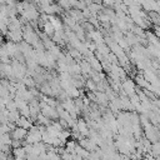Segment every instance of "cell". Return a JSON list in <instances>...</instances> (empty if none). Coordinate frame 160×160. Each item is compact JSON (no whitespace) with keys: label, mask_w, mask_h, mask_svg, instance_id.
Segmentation results:
<instances>
[{"label":"cell","mask_w":160,"mask_h":160,"mask_svg":"<svg viewBox=\"0 0 160 160\" xmlns=\"http://www.w3.org/2000/svg\"><path fill=\"white\" fill-rule=\"evenodd\" d=\"M31 118H26V116H20L16 121V125L18 126H21V128H25V129H30L32 126V121L30 120Z\"/></svg>","instance_id":"obj_3"},{"label":"cell","mask_w":160,"mask_h":160,"mask_svg":"<svg viewBox=\"0 0 160 160\" xmlns=\"http://www.w3.org/2000/svg\"><path fill=\"white\" fill-rule=\"evenodd\" d=\"M42 29H44V32L48 35V36H52L54 32H55V28L54 25L50 22V21H46L42 24Z\"/></svg>","instance_id":"obj_5"},{"label":"cell","mask_w":160,"mask_h":160,"mask_svg":"<svg viewBox=\"0 0 160 160\" xmlns=\"http://www.w3.org/2000/svg\"><path fill=\"white\" fill-rule=\"evenodd\" d=\"M5 36L9 40L14 41V42H20L24 39L22 38V30L21 29H18V30H8L6 34H5Z\"/></svg>","instance_id":"obj_2"},{"label":"cell","mask_w":160,"mask_h":160,"mask_svg":"<svg viewBox=\"0 0 160 160\" xmlns=\"http://www.w3.org/2000/svg\"><path fill=\"white\" fill-rule=\"evenodd\" d=\"M26 135H28V129H25V128H21V126H18L16 125V128H14L12 130H11V138L12 139H16V140H25V138H26Z\"/></svg>","instance_id":"obj_1"},{"label":"cell","mask_w":160,"mask_h":160,"mask_svg":"<svg viewBox=\"0 0 160 160\" xmlns=\"http://www.w3.org/2000/svg\"><path fill=\"white\" fill-rule=\"evenodd\" d=\"M12 156H14L15 159H24V158H26V151H25L24 146L14 148V149H12Z\"/></svg>","instance_id":"obj_4"}]
</instances>
